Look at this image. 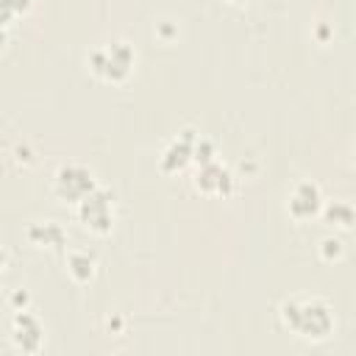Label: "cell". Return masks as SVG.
Returning a JSON list of instances; mask_svg holds the SVG:
<instances>
[{
  "instance_id": "cell-1",
  "label": "cell",
  "mask_w": 356,
  "mask_h": 356,
  "mask_svg": "<svg viewBox=\"0 0 356 356\" xmlns=\"http://www.w3.org/2000/svg\"><path fill=\"white\" fill-rule=\"evenodd\" d=\"M281 323L300 339L323 342L334 334V312L323 298H292L281 303Z\"/></svg>"
},
{
  "instance_id": "cell-2",
  "label": "cell",
  "mask_w": 356,
  "mask_h": 356,
  "mask_svg": "<svg viewBox=\"0 0 356 356\" xmlns=\"http://www.w3.org/2000/svg\"><path fill=\"white\" fill-rule=\"evenodd\" d=\"M86 64L97 78H103L108 83H120L131 75V70L136 64V50L125 39H111L106 44H97L86 56Z\"/></svg>"
},
{
  "instance_id": "cell-3",
  "label": "cell",
  "mask_w": 356,
  "mask_h": 356,
  "mask_svg": "<svg viewBox=\"0 0 356 356\" xmlns=\"http://www.w3.org/2000/svg\"><path fill=\"white\" fill-rule=\"evenodd\" d=\"M92 189H97V181L89 167L83 164H61L53 175V192L58 200L78 206Z\"/></svg>"
},
{
  "instance_id": "cell-4",
  "label": "cell",
  "mask_w": 356,
  "mask_h": 356,
  "mask_svg": "<svg viewBox=\"0 0 356 356\" xmlns=\"http://www.w3.org/2000/svg\"><path fill=\"white\" fill-rule=\"evenodd\" d=\"M75 211H78L81 225L89 228L92 234H108L111 225H114V197H111V192L103 189V186L92 189V192L75 206Z\"/></svg>"
},
{
  "instance_id": "cell-5",
  "label": "cell",
  "mask_w": 356,
  "mask_h": 356,
  "mask_svg": "<svg viewBox=\"0 0 356 356\" xmlns=\"http://www.w3.org/2000/svg\"><path fill=\"white\" fill-rule=\"evenodd\" d=\"M8 334H11V342L19 353H39L44 345V325L28 309H14Z\"/></svg>"
},
{
  "instance_id": "cell-6",
  "label": "cell",
  "mask_w": 356,
  "mask_h": 356,
  "mask_svg": "<svg viewBox=\"0 0 356 356\" xmlns=\"http://www.w3.org/2000/svg\"><path fill=\"white\" fill-rule=\"evenodd\" d=\"M195 189H200L203 195H211V197H228L234 192V172L225 164H220L217 159L197 164Z\"/></svg>"
},
{
  "instance_id": "cell-7",
  "label": "cell",
  "mask_w": 356,
  "mask_h": 356,
  "mask_svg": "<svg viewBox=\"0 0 356 356\" xmlns=\"http://www.w3.org/2000/svg\"><path fill=\"white\" fill-rule=\"evenodd\" d=\"M195 142H197V134L192 128H184L159 156V167L164 172H181L189 161H195Z\"/></svg>"
},
{
  "instance_id": "cell-8",
  "label": "cell",
  "mask_w": 356,
  "mask_h": 356,
  "mask_svg": "<svg viewBox=\"0 0 356 356\" xmlns=\"http://www.w3.org/2000/svg\"><path fill=\"white\" fill-rule=\"evenodd\" d=\"M323 206H325V200H323V192L314 181L295 184V189L289 192V200H286V209L295 220H309V217L320 214Z\"/></svg>"
},
{
  "instance_id": "cell-9",
  "label": "cell",
  "mask_w": 356,
  "mask_h": 356,
  "mask_svg": "<svg viewBox=\"0 0 356 356\" xmlns=\"http://www.w3.org/2000/svg\"><path fill=\"white\" fill-rule=\"evenodd\" d=\"M28 239L33 245H44V248H56V250H64L67 245V231L53 222V220H36L28 225Z\"/></svg>"
},
{
  "instance_id": "cell-10",
  "label": "cell",
  "mask_w": 356,
  "mask_h": 356,
  "mask_svg": "<svg viewBox=\"0 0 356 356\" xmlns=\"http://www.w3.org/2000/svg\"><path fill=\"white\" fill-rule=\"evenodd\" d=\"M95 270H97V261H95L92 253H86V250H72V253L67 256V273H70L78 284L92 281V278H95Z\"/></svg>"
},
{
  "instance_id": "cell-11",
  "label": "cell",
  "mask_w": 356,
  "mask_h": 356,
  "mask_svg": "<svg viewBox=\"0 0 356 356\" xmlns=\"http://www.w3.org/2000/svg\"><path fill=\"white\" fill-rule=\"evenodd\" d=\"M323 217H325L328 225L342 228V231H348V228L356 225V209H353L350 203H345V200H331V203H325V206H323Z\"/></svg>"
},
{
  "instance_id": "cell-12",
  "label": "cell",
  "mask_w": 356,
  "mask_h": 356,
  "mask_svg": "<svg viewBox=\"0 0 356 356\" xmlns=\"http://www.w3.org/2000/svg\"><path fill=\"white\" fill-rule=\"evenodd\" d=\"M31 6H33V0H0V8H3V28L8 31V25H11L17 17L28 14Z\"/></svg>"
},
{
  "instance_id": "cell-13",
  "label": "cell",
  "mask_w": 356,
  "mask_h": 356,
  "mask_svg": "<svg viewBox=\"0 0 356 356\" xmlns=\"http://www.w3.org/2000/svg\"><path fill=\"white\" fill-rule=\"evenodd\" d=\"M195 161H197V164L214 161V142H209V139H197V142H195Z\"/></svg>"
},
{
  "instance_id": "cell-14",
  "label": "cell",
  "mask_w": 356,
  "mask_h": 356,
  "mask_svg": "<svg viewBox=\"0 0 356 356\" xmlns=\"http://www.w3.org/2000/svg\"><path fill=\"white\" fill-rule=\"evenodd\" d=\"M320 253H323V259H339V256H342V239L325 236V239L320 242Z\"/></svg>"
},
{
  "instance_id": "cell-15",
  "label": "cell",
  "mask_w": 356,
  "mask_h": 356,
  "mask_svg": "<svg viewBox=\"0 0 356 356\" xmlns=\"http://www.w3.org/2000/svg\"><path fill=\"white\" fill-rule=\"evenodd\" d=\"M11 303H19V306L25 309V306H28V292H14V295H11Z\"/></svg>"
},
{
  "instance_id": "cell-16",
  "label": "cell",
  "mask_w": 356,
  "mask_h": 356,
  "mask_svg": "<svg viewBox=\"0 0 356 356\" xmlns=\"http://www.w3.org/2000/svg\"><path fill=\"white\" fill-rule=\"evenodd\" d=\"M231 3H239V0H231Z\"/></svg>"
}]
</instances>
